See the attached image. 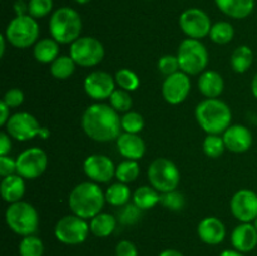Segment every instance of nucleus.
Wrapping results in <instances>:
<instances>
[{
	"instance_id": "obj_1",
	"label": "nucleus",
	"mask_w": 257,
	"mask_h": 256,
	"mask_svg": "<svg viewBox=\"0 0 257 256\" xmlns=\"http://www.w3.org/2000/svg\"><path fill=\"white\" fill-rule=\"evenodd\" d=\"M82 127L85 135L97 142L117 141L122 131L120 117L117 110L103 103H95L84 110Z\"/></svg>"
},
{
	"instance_id": "obj_2",
	"label": "nucleus",
	"mask_w": 257,
	"mask_h": 256,
	"mask_svg": "<svg viewBox=\"0 0 257 256\" xmlns=\"http://www.w3.org/2000/svg\"><path fill=\"white\" fill-rule=\"evenodd\" d=\"M105 193L98 183L93 181H85L75 186L69 193L68 203L73 215L88 220L100 213L104 206Z\"/></svg>"
},
{
	"instance_id": "obj_3",
	"label": "nucleus",
	"mask_w": 257,
	"mask_h": 256,
	"mask_svg": "<svg viewBox=\"0 0 257 256\" xmlns=\"http://www.w3.org/2000/svg\"><path fill=\"white\" fill-rule=\"evenodd\" d=\"M195 115L200 127L208 135H221L232 120L230 107L217 98H207L198 103Z\"/></svg>"
},
{
	"instance_id": "obj_4",
	"label": "nucleus",
	"mask_w": 257,
	"mask_h": 256,
	"mask_svg": "<svg viewBox=\"0 0 257 256\" xmlns=\"http://www.w3.org/2000/svg\"><path fill=\"white\" fill-rule=\"evenodd\" d=\"M49 32L53 39L60 44H72L82 33L80 15L69 7L59 8L50 17Z\"/></svg>"
},
{
	"instance_id": "obj_5",
	"label": "nucleus",
	"mask_w": 257,
	"mask_h": 256,
	"mask_svg": "<svg viewBox=\"0 0 257 256\" xmlns=\"http://www.w3.org/2000/svg\"><path fill=\"white\" fill-rule=\"evenodd\" d=\"M8 227L19 236L34 235L39 227V215L34 206L24 201L10 203L5 211Z\"/></svg>"
},
{
	"instance_id": "obj_6",
	"label": "nucleus",
	"mask_w": 257,
	"mask_h": 256,
	"mask_svg": "<svg viewBox=\"0 0 257 256\" xmlns=\"http://www.w3.org/2000/svg\"><path fill=\"white\" fill-rule=\"evenodd\" d=\"M177 58L181 72L188 75L202 74L208 64L207 48L201 43V40L192 38H187L181 42Z\"/></svg>"
},
{
	"instance_id": "obj_7",
	"label": "nucleus",
	"mask_w": 257,
	"mask_h": 256,
	"mask_svg": "<svg viewBox=\"0 0 257 256\" xmlns=\"http://www.w3.org/2000/svg\"><path fill=\"white\" fill-rule=\"evenodd\" d=\"M5 38L13 47L25 49L34 44L39 38V25L35 18L29 14L19 15L8 24Z\"/></svg>"
},
{
	"instance_id": "obj_8",
	"label": "nucleus",
	"mask_w": 257,
	"mask_h": 256,
	"mask_svg": "<svg viewBox=\"0 0 257 256\" xmlns=\"http://www.w3.org/2000/svg\"><path fill=\"white\" fill-rule=\"evenodd\" d=\"M151 186L161 193L176 190L180 183L181 175L177 166L168 158H156L151 162L147 171Z\"/></svg>"
},
{
	"instance_id": "obj_9",
	"label": "nucleus",
	"mask_w": 257,
	"mask_h": 256,
	"mask_svg": "<svg viewBox=\"0 0 257 256\" xmlns=\"http://www.w3.org/2000/svg\"><path fill=\"white\" fill-rule=\"evenodd\" d=\"M5 128L8 135L17 141H29L37 136L47 138L49 136V131L43 128L37 118L28 112H18L10 115Z\"/></svg>"
},
{
	"instance_id": "obj_10",
	"label": "nucleus",
	"mask_w": 257,
	"mask_h": 256,
	"mask_svg": "<svg viewBox=\"0 0 257 256\" xmlns=\"http://www.w3.org/2000/svg\"><path fill=\"white\" fill-rule=\"evenodd\" d=\"M90 232L87 220L77 215H68L60 218L54 227V235L64 245H79L87 240Z\"/></svg>"
},
{
	"instance_id": "obj_11",
	"label": "nucleus",
	"mask_w": 257,
	"mask_h": 256,
	"mask_svg": "<svg viewBox=\"0 0 257 256\" xmlns=\"http://www.w3.org/2000/svg\"><path fill=\"white\" fill-rule=\"evenodd\" d=\"M70 57L75 64L84 68L99 64L104 58V47L93 37H80L70 44Z\"/></svg>"
},
{
	"instance_id": "obj_12",
	"label": "nucleus",
	"mask_w": 257,
	"mask_h": 256,
	"mask_svg": "<svg viewBox=\"0 0 257 256\" xmlns=\"http://www.w3.org/2000/svg\"><path fill=\"white\" fill-rule=\"evenodd\" d=\"M48 166V156L38 147L28 148L17 157V173L27 180H34L44 173Z\"/></svg>"
},
{
	"instance_id": "obj_13",
	"label": "nucleus",
	"mask_w": 257,
	"mask_h": 256,
	"mask_svg": "<svg viewBox=\"0 0 257 256\" xmlns=\"http://www.w3.org/2000/svg\"><path fill=\"white\" fill-rule=\"evenodd\" d=\"M180 27L182 32L192 39H202L210 35L211 19L203 10L191 8L185 10L180 17Z\"/></svg>"
},
{
	"instance_id": "obj_14",
	"label": "nucleus",
	"mask_w": 257,
	"mask_h": 256,
	"mask_svg": "<svg viewBox=\"0 0 257 256\" xmlns=\"http://www.w3.org/2000/svg\"><path fill=\"white\" fill-rule=\"evenodd\" d=\"M191 92V79L188 74L177 72L166 77L162 84V95L167 103L177 105L185 102Z\"/></svg>"
},
{
	"instance_id": "obj_15",
	"label": "nucleus",
	"mask_w": 257,
	"mask_h": 256,
	"mask_svg": "<svg viewBox=\"0 0 257 256\" xmlns=\"http://www.w3.org/2000/svg\"><path fill=\"white\" fill-rule=\"evenodd\" d=\"M84 90L88 97L94 100L109 99L115 90V79L109 73L95 70L85 78Z\"/></svg>"
},
{
	"instance_id": "obj_16",
	"label": "nucleus",
	"mask_w": 257,
	"mask_h": 256,
	"mask_svg": "<svg viewBox=\"0 0 257 256\" xmlns=\"http://www.w3.org/2000/svg\"><path fill=\"white\" fill-rule=\"evenodd\" d=\"M83 170L90 181L95 183H107L115 176V166L104 155H90L83 163Z\"/></svg>"
},
{
	"instance_id": "obj_17",
	"label": "nucleus",
	"mask_w": 257,
	"mask_h": 256,
	"mask_svg": "<svg viewBox=\"0 0 257 256\" xmlns=\"http://www.w3.org/2000/svg\"><path fill=\"white\" fill-rule=\"evenodd\" d=\"M231 212L240 222H252L257 217V193L251 190L237 191L231 198Z\"/></svg>"
},
{
	"instance_id": "obj_18",
	"label": "nucleus",
	"mask_w": 257,
	"mask_h": 256,
	"mask_svg": "<svg viewBox=\"0 0 257 256\" xmlns=\"http://www.w3.org/2000/svg\"><path fill=\"white\" fill-rule=\"evenodd\" d=\"M225 146L227 150L235 153H243L248 151L252 146V133L247 127L241 124L230 125L222 133Z\"/></svg>"
},
{
	"instance_id": "obj_19",
	"label": "nucleus",
	"mask_w": 257,
	"mask_h": 256,
	"mask_svg": "<svg viewBox=\"0 0 257 256\" xmlns=\"http://www.w3.org/2000/svg\"><path fill=\"white\" fill-rule=\"evenodd\" d=\"M198 237L207 245H218L226 237V227L222 221L217 217H205L197 227Z\"/></svg>"
},
{
	"instance_id": "obj_20",
	"label": "nucleus",
	"mask_w": 257,
	"mask_h": 256,
	"mask_svg": "<svg viewBox=\"0 0 257 256\" xmlns=\"http://www.w3.org/2000/svg\"><path fill=\"white\" fill-rule=\"evenodd\" d=\"M231 243L240 252H250L257 246V230L251 222H241L231 233Z\"/></svg>"
},
{
	"instance_id": "obj_21",
	"label": "nucleus",
	"mask_w": 257,
	"mask_h": 256,
	"mask_svg": "<svg viewBox=\"0 0 257 256\" xmlns=\"http://www.w3.org/2000/svg\"><path fill=\"white\" fill-rule=\"evenodd\" d=\"M117 147L120 155L127 160L138 161L146 152V143L138 135L123 132L117 138Z\"/></svg>"
},
{
	"instance_id": "obj_22",
	"label": "nucleus",
	"mask_w": 257,
	"mask_h": 256,
	"mask_svg": "<svg viewBox=\"0 0 257 256\" xmlns=\"http://www.w3.org/2000/svg\"><path fill=\"white\" fill-rule=\"evenodd\" d=\"M0 193L5 202L15 203L22 201L25 193V182L24 178L18 173L3 177L0 183Z\"/></svg>"
},
{
	"instance_id": "obj_23",
	"label": "nucleus",
	"mask_w": 257,
	"mask_h": 256,
	"mask_svg": "<svg viewBox=\"0 0 257 256\" xmlns=\"http://www.w3.org/2000/svg\"><path fill=\"white\" fill-rule=\"evenodd\" d=\"M225 82L220 73L205 70L198 78V89L206 98H218L223 92Z\"/></svg>"
},
{
	"instance_id": "obj_24",
	"label": "nucleus",
	"mask_w": 257,
	"mask_h": 256,
	"mask_svg": "<svg viewBox=\"0 0 257 256\" xmlns=\"http://www.w3.org/2000/svg\"><path fill=\"white\" fill-rule=\"evenodd\" d=\"M218 9L233 19H245L255 8V0H215Z\"/></svg>"
},
{
	"instance_id": "obj_25",
	"label": "nucleus",
	"mask_w": 257,
	"mask_h": 256,
	"mask_svg": "<svg viewBox=\"0 0 257 256\" xmlns=\"http://www.w3.org/2000/svg\"><path fill=\"white\" fill-rule=\"evenodd\" d=\"M33 54L35 59L43 64L53 63L59 57V43L53 38H44V39L38 40L34 45Z\"/></svg>"
},
{
	"instance_id": "obj_26",
	"label": "nucleus",
	"mask_w": 257,
	"mask_h": 256,
	"mask_svg": "<svg viewBox=\"0 0 257 256\" xmlns=\"http://www.w3.org/2000/svg\"><path fill=\"white\" fill-rule=\"evenodd\" d=\"M89 227L90 232L97 237H108L114 232L115 227H117V220L110 213L100 212L90 218Z\"/></svg>"
},
{
	"instance_id": "obj_27",
	"label": "nucleus",
	"mask_w": 257,
	"mask_h": 256,
	"mask_svg": "<svg viewBox=\"0 0 257 256\" xmlns=\"http://www.w3.org/2000/svg\"><path fill=\"white\" fill-rule=\"evenodd\" d=\"M133 203L142 211L151 210L160 203L161 195L152 186H141L133 192Z\"/></svg>"
},
{
	"instance_id": "obj_28",
	"label": "nucleus",
	"mask_w": 257,
	"mask_h": 256,
	"mask_svg": "<svg viewBox=\"0 0 257 256\" xmlns=\"http://www.w3.org/2000/svg\"><path fill=\"white\" fill-rule=\"evenodd\" d=\"M253 63V52L247 45H241L231 55V67L236 73H245Z\"/></svg>"
},
{
	"instance_id": "obj_29",
	"label": "nucleus",
	"mask_w": 257,
	"mask_h": 256,
	"mask_svg": "<svg viewBox=\"0 0 257 256\" xmlns=\"http://www.w3.org/2000/svg\"><path fill=\"white\" fill-rule=\"evenodd\" d=\"M131 198V190L127 183L115 182L110 185L105 191V201L115 207L127 205Z\"/></svg>"
},
{
	"instance_id": "obj_30",
	"label": "nucleus",
	"mask_w": 257,
	"mask_h": 256,
	"mask_svg": "<svg viewBox=\"0 0 257 256\" xmlns=\"http://www.w3.org/2000/svg\"><path fill=\"white\" fill-rule=\"evenodd\" d=\"M75 62L70 55H59L50 63V73L57 79H68L75 70Z\"/></svg>"
},
{
	"instance_id": "obj_31",
	"label": "nucleus",
	"mask_w": 257,
	"mask_h": 256,
	"mask_svg": "<svg viewBox=\"0 0 257 256\" xmlns=\"http://www.w3.org/2000/svg\"><path fill=\"white\" fill-rule=\"evenodd\" d=\"M138 176H140V165L137 161L125 160L115 167V177L119 182H133L137 180Z\"/></svg>"
},
{
	"instance_id": "obj_32",
	"label": "nucleus",
	"mask_w": 257,
	"mask_h": 256,
	"mask_svg": "<svg viewBox=\"0 0 257 256\" xmlns=\"http://www.w3.org/2000/svg\"><path fill=\"white\" fill-rule=\"evenodd\" d=\"M235 29L228 22H218L212 25L210 32V38L216 44H227L233 39Z\"/></svg>"
},
{
	"instance_id": "obj_33",
	"label": "nucleus",
	"mask_w": 257,
	"mask_h": 256,
	"mask_svg": "<svg viewBox=\"0 0 257 256\" xmlns=\"http://www.w3.org/2000/svg\"><path fill=\"white\" fill-rule=\"evenodd\" d=\"M44 245L38 236L29 235L24 236L19 243L20 256H43Z\"/></svg>"
},
{
	"instance_id": "obj_34",
	"label": "nucleus",
	"mask_w": 257,
	"mask_h": 256,
	"mask_svg": "<svg viewBox=\"0 0 257 256\" xmlns=\"http://www.w3.org/2000/svg\"><path fill=\"white\" fill-rule=\"evenodd\" d=\"M203 152L210 158H218L226 150L225 141L220 135H208L203 141Z\"/></svg>"
},
{
	"instance_id": "obj_35",
	"label": "nucleus",
	"mask_w": 257,
	"mask_h": 256,
	"mask_svg": "<svg viewBox=\"0 0 257 256\" xmlns=\"http://www.w3.org/2000/svg\"><path fill=\"white\" fill-rule=\"evenodd\" d=\"M114 79L115 84H118L120 89L127 90V92H135L140 87V78L137 77V74L125 68L115 73Z\"/></svg>"
},
{
	"instance_id": "obj_36",
	"label": "nucleus",
	"mask_w": 257,
	"mask_h": 256,
	"mask_svg": "<svg viewBox=\"0 0 257 256\" xmlns=\"http://www.w3.org/2000/svg\"><path fill=\"white\" fill-rule=\"evenodd\" d=\"M120 124H122V131L124 132L138 135L145 127V120L140 113L130 110L120 118Z\"/></svg>"
},
{
	"instance_id": "obj_37",
	"label": "nucleus",
	"mask_w": 257,
	"mask_h": 256,
	"mask_svg": "<svg viewBox=\"0 0 257 256\" xmlns=\"http://www.w3.org/2000/svg\"><path fill=\"white\" fill-rule=\"evenodd\" d=\"M110 107L114 108L118 113H127L132 108V98H131L130 92L123 89H115L109 98Z\"/></svg>"
},
{
	"instance_id": "obj_38",
	"label": "nucleus",
	"mask_w": 257,
	"mask_h": 256,
	"mask_svg": "<svg viewBox=\"0 0 257 256\" xmlns=\"http://www.w3.org/2000/svg\"><path fill=\"white\" fill-rule=\"evenodd\" d=\"M141 216H142V210L138 208L135 203H127V205L122 206L118 212V221L122 225H135L140 221Z\"/></svg>"
},
{
	"instance_id": "obj_39",
	"label": "nucleus",
	"mask_w": 257,
	"mask_h": 256,
	"mask_svg": "<svg viewBox=\"0 0 257 256\" xmlns=\"http://www.w3.org/2000/svg\"><path fill=\"white\" fill-rule=\"evenodd\" d=\"M160 203L171 211H181L185 207V197L181 192L173 190L170 192L161 193Z\"/></svg>"
},
{
	"instance_id": "obj_40",
	"label": "nucleus",
	"mask_w": 257,
	"mask_h": 256,
	"mask_svg": "<svg viewBox=\"0 0 257 256\" xmlns=\"http://www.w3.org/2000/svg\"><path fill=\"white\" fill-rule=\"evenodd\" d=\"M28 14L33 18H44L52 12L53 0H29L28 3Z\"/></svg>"
},
{
	"instance_id": "obj_41",
	"label": "nucleus",
	"mask_w": 257,
	"mask_h": 256,
	"mask_svg": "<svg viewBox=\"0 0 257 256\" xmlns=\"http://www.w3.org/2000/svg\"><path fill=\"white\" fill-rule=\"evenodd\" d=\"M158 70H160L162 74H165L166 77L168 75H172L175 73L180 72V63H178L177 55H163L160 60H158Z\"/></svg>"
},
{
	"instance_id": "obj_42",
	"label": "nucleus",
	"mask_w": 257,
	"mask_h": 256,
	"mask_svg": "<svg viewBox=\"0 0 257 256\" xmlns=\"http://www.w3.org/2000/svg\"><path fill=\"white\" fill-rule=\"evenodd\" d=\"M3 102L9 108L19 107L24 102V93L20 89H18V88H13V89H9L5 93L4 98H3Z\"/></svg>"
},
{
	"instance_id": "obj_43",
	"label": "nucleus",
	"mask_w": 257,
	"mask_h": 256,
	"mask_svg": "<svg viewBox=\"0 0 257 256\" xmlns=\"http://www.w3.org/2000/svg\"><path fill=\"white\" fill-rule=\"evenodd\" d=\"M115 256H138V250L132 241L122 240L115 246Z\"/></svg>"
},
{
	"instance_id": "obj_44",
	"label": "nucleus",
	"mask_w": 257,
	"mask_h": 256,
	"mask_svg": "<svg viewBox=\"0 0 257 256\" xmlns=\"http://www.w3.org/2000/svg\"><path fill=\"white\" fill-rule=\"evenodd\" d=\"M17 173V160L9 156H0V175L3 177Z\"/></svg>"
},
{
	"instance_id": "obj_45",
	"label": "nucleus",
	"mask_w": 257,
	"mask_h": 256,
	"mask_svg": "<svg viewBox=\"0 0 257 256\" xmlns=\"http://www.w3.org/2000/svg\"><path fill=\"white\" fill-rule=\"evenodd\" d=\"M12 150V141L7 132L0 133V156H8Z\"/></svg>"
},
{
	"instance_id": "obj_46",
	"label": "nucleus",
	"mask_w": 257,
	"mask_h": 256,
	"mask_svg": "<svg viewBox=\"0 0 257 256\" xmlns=\"http://www.w3.org/2000/svg\"><path fill=\"white\" fill-rule=\"evenodd\" d=\"M0 113H2L0 114V125L5 127V124H7L10 118V108L3 100L0 102Z\"/></svg>"
},
{
	"instance_id": "obj_47",
	"label": "nucleus",
	"mask_w": 257,
	"mask_h": 256,
	"mask_svg": "<svg viewBox=\"0 0 257 256\" xmlns=\"http://www.w3.org/2000/svg\"><path fill=\"white\" fill-rule=\"evenodd\" d=\"M14 12L17 13V17H19V15H27V13H29L28 4H25L23 0H17L14 4Z\"/></svg>"
},
{
	"instance_id": "obj_48",
	"label": "nucleus",
	"mask_w": 257,
	"mask_h": 256,
	"mask_svg": "<svg viewBox=\"0 0 257 256\" xmlns=\"http://www.w3.org/2000/svg\"><path fill=\"white\" fill-rule=\"evenodd\" d=\"M158 256H185L181 251L175 250V248H166Z\"/></svg>"
},
{
	"instance_id": "obj_49",
	"label": "nucleus",
	"mask_w": 257,
	"mask_h": 256,
	"mask_svg": "<svg viewBox=\"0 0 257 256\" xmlns=\"http://www.w3.org/2000/svg\"><path fill=\"white\" fill-rule=\"evenodd\" d=\"M220 256H245L243 255V252H240V251L237 250H223L222 252L220 253Z\"/></svg>"
},
{
	"instance_id": "obj_50",
	"label": "nucleus",
	"mask_w": 257,
	"mask_h": 256,
	"mask_svg": "<svg viewBox=\"0 0 257 256\" xmlns=\"http://www.w3.org/2000/svg\"><path fill=\"white\" fill-rule=\"evenodd\" d=\"M5 42H7V38H5V35H2L0 37V57H4Z\"/></svg>"
},
{
	"instance_id": "obj_51",
	"label": "nucleus",
	"mask_w": 257,
	"mask_h": 256,
	"mask_svg": "<svg viewBox=\"0 0 257 256\" xmlns=\"http://www.w3.org/2000/svg\"><path fill=\"white\" fill-rule=\"evenodd\" d=\"M251 90H252V94L253 97L257 99V73L255 74V77H253L252 79V84H251Z\"/></svg>"
},
{
	"instance_id": "obj_52",
	"label": "nucleus",
	"mask_w": 257,
	"mask_h": 256,
	"mask_svg": "<svg viewBox=\"0 0 257 256\" xmlns=\"http://www.w3.org/2000/svg\"><path fill=\"white\" fill-rule=\"evenodd\" d=\"M75 2H77L78 4H87V3H89L90 0H75Z\"/></svg>"
},
{
	"instance_id": "obj_53",
	"label": "nucleus",
	"mask_w": 257,
	"mask_h": 256,
	"mask_svg": "<svg viewBox=\"0 0 257 256\" xmlns=\"http://www.w3.org/2000/svg\"><path fill=\"white\" fill-rule=\"evenodd\" d=\"M253 225H255V227H256V230H257V217H256V220L253 221Z\"/></svg>"
}]
</instances>
